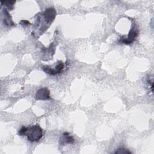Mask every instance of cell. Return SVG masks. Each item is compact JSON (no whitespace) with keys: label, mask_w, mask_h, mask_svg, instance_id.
<instances>
[{"label":"cell","mask_w":154,"mask_h":154,"mask_svg":"<svg viewBox=\"0 0 154 154\" xmlns=\"http://www.w3.org/2000/svg\"><path fill=\"white\" fill-rule=\"evenodd\" d=\"M28 141L31 142H37L39 141L43 135L42 128L38 125H32L28 127L26 135Z\"/></svg>","instance_id":"cell-1"},{"label":"cell","mask_w":154,"mask_h":154,"mask_svg":"<svg viewBox=\"0 0 154 154\" xmlns=\"http://www.w3.org/2000/svg\"><path fill=\"white\" fill-rule=\"evenodd\" d=\"M4 14H3V16H4V18L3 19V20L4 21V23L6 25H8V26H12V25H14V23L11 19V16H10L8 12L5 9V10H3L2 11Z\"/></svg>","instance_id":"cell-6"},{"label":"cell","mask_w":154,"mask_h":154,"mask_svg":"<svg viewBox=\"0 0 154 154\" xmlns=\"http://www.w3.org/2000/svg\"><path fill=\"white\" fill-rule=\"evenodd\" d=\"M116 153H131L130 151H129L128 149H119L117 151L115 152Z\"/></svg>","instance_id":"cell-8"},{"label":"cell","mask_w":154,"mask_h":154,"mask_svg":"<svg viewBox=\"0 0 154 154\" xmlns=\"http://www.w3.org/2000/svg\"><path fill=\"white\" fill-rule=\"evenodd\" d=\"M64 67V64L61 61H59L54 66H42V70L46 73L51 75H55L57 73H60Z\"/></svg>","instance_id":"cell-2"},{"label":"cell","mask_w":154,"mask_h":154,"mask_svg":"<svg viewBox=\"0 0 154 154\" xmlns=\"http://www.w3.org/2000/svg\"><path fill=\"white\" fill-rule=\"evenodd\" d=\"M138 34V31L137 30V28L134 26H132L131 31L129 32V34L128 35V37L126 38L122 37L120 40L119 43L129 45L134 42V41L136 39Z\"/></svg>","instance_id":"cell-3"},{"label":"cell","mask_w":154,"mask_h":154,"mask_svg":"<svg viewBox=\"0 0 154 154\" xmlns=\"http://www.w3.org/2000/svg\"><path fill=\"white\" fill-rule=\"evenodd\" d=\"M28 130V127H25V126H22L18 131V134L20 136H23L26 135V131Z\"/></svg>","instance_id":"cell-7"},{"label":"cell","mask_w":154,"mask_h":154,"mask_svg":"<svg viewBox=\"0 0 154 154\" xmlns=\"http://www.w3.org/2000/svg\"><path fill=\"white\" fill-rule=\"evenodd\" d=\"M75 142V139L72 135H71L69 132H64L61 134L60 140L59 144L60 146H64L69 144H73Z\"/></svg>","instance_id":"cell-4"},{"label":"cell","mask_w":154,"mask_h":154,"mask_svg":"<svg viewBox=\"0 0 154 154\" xmlns=\"http://www.w3.org/2000/svg\"><path fill=\"white\" fill-rule=\"evenodd\" d=\"M35 98L36 100H49L51 99L49 91L47 88H42L39 89L35 93Z\"/></svg>","instance_id":"cell-5"}]
</instances>
